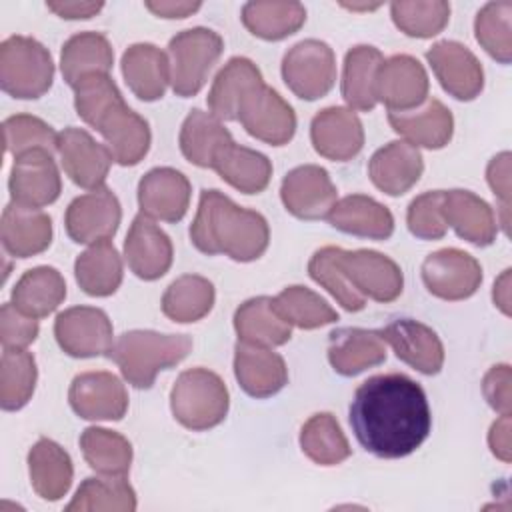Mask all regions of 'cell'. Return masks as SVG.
<instances>
[{"label": "cell", "mask_w": 512, "mask_h": 512, "mask_svg": "<svg viewBox=\"0 0 512 512\" xmlns=\"http://www.w3.org/2000/svg\"><path fill=\"white\" fill-rule=\"evenodd\" d=\"M430 406L418 382L406 374H378L362 382L350 404L356 440L378 458L412 454L430 434Z\"/></svg>", "instance_id": "6da1fadb"}, {"label": "cell", "mask_w": 512, "mask_h": 512, "mask_svg": "<svg viewBox=\"0 0 512 512\" xmlns=\"http://www.w3.org/2000/svg\"><path fill=\"white\" fill-rule=\"evenodd\" d=\"M190 238L204 254H226L236 262H250L266 252L270 230L262 214L240 208L218 190H204Z\"/></svg>", "instance_id": "7a4b0ae2"}, {"label": "cell", "mask_w": 512, "mask_h": 512, "mask_svg": "<svg viewBox=\"0 0 512 512\" xmlns=\"http://www.w3.org/2000/svg\"><path fill=\"white\" fill-rule=\"evenodd\" d=\"M190 350L192 340L186 334L130 330L118 336L108 356L132 386L150 388L160 370L176 366Z\"/></svg>", "instance_id": "3957f363"}, {"label": "cell", "mask_w": 512, "mask_h": 512, "mask_svg": "<svg viewBox=\"0 0 512 512\" xmlns=\"http://www.w3.org/2000/svg\"><path fill=\"white\" fill-rule=\"evenodd\" d=\"M170 408L174 418L190 430L214 428L228 412L226 384L206 368H190L172 386Z\"/></svg>", "instance_id": "277c9868"}, {"label": "cell", "mask_w": 512, "mask_h": 512, "mask_svg": "<svg viewBox=\"0 0 512 512\" xmlns=\"http://www.w3.org/2000/svg\"><path fill=\"white\" fill-rule=\"evenodd\" d=\"M54 80L50 52L34 38L10 36L0 44V84L14 98H40Z\"/></svg>", "instance_id": "5b68a950"}, {"label": "cell", "mask_w": 512, "mask_h": 512, "mask_svg": "<svg viewBox=\"0 0 512 512\" xmlns=\"http://www.w3.org/2000/svg\"><path fill=\"white\" fill-rule=\"evenodd\" d=\"M222 48L220 34L210 28L196 26L178 32L168 44L172 90L182 98L198 94Z\"/></svg>", "instance_id": "8992f818"}, {"label": "cell", "mask_w": 512, "mask_h": 512, "mask_svg": "<svg viewBox=\"0 0 512 512\" xmlns=\"http://www.w3.org/2000/svg\"><path fill=\"white\" fill-rule=\"evenodd\" d=\"M282 78L302 100L326 96L336 80L334 50L316 38L294 44L282 58Z\"/></svg>", "instance_id": "52a82bcc"}, {"label": "cell", "mask_w": 512, "mask_h": 512, "mask_svg": "<svg viewBox=\"0 0 512 512\" xmlns=\"http://www.w3.org/2000/svg\"><path fill=\"white\" fill-rule=\"evenodd\" d=\"M336 258L348 282L364 298H372L376 302H392L402 294V270L392 258L374 250L342 248H338Z\"/></svg>", "instance_id": "ba28073f"}, {"label": "cell", "mask_w": 512, "mask_h": 512, "mask_svg": "<svg viewBox=\"0 0 512 512\" xmlns=\"http://www.w3.org/2000/svg\"><path fill=\"white\" fill-rule=\"evenodd\" d=\"M54 336L60 348L74 358L110 354L112 324L100 308L74 306L56 316Z\"/></svg>", "instance_id": "9c48e42d"}, {"label": "cell", "mask_w": 512, "mask_h": 512, "mask_svg": "<svg viewBox=\"0 0 512 512\" xmlns=\"http://www.w3.org/2000/svg\"><path fill=\"white\" fill-rule=\"evenodd\" d=\"M422 280L430 294L442 300H464L482 282V268L474 256L458 248H442L422 264Z\"/></svg>", "instance_id": "30bf717a"}, {"label": "cell", "mask_w": 512, "mask_h": 512, "mask_svg": "<svg viewBox=\"0 0 512 512\" xmlns=\"http://www.w3.org/2000/svg\"><path fill=\"white\" fill-rule=\"evenodd\" d=\"M122 218L120 202L114 192L100 186L74 198L66 210V232L78 244H94L116 234Z\"/></svg>", "instance_id": "8fae6325"}, {"label": "cell", "mask_w": 512, "mask_h": 512, "mask_svg": "<svg viewBox=\"0 0 512 512\" xmlns=\"http://www.w3.org/2000/svg\"><path fill=\"white\" fill-rule=\"evenodd\" d=\"M238 120L250 136L272 146L290 142L296 132V114L292 106L266 84L246 98Z\"/></svg>", "instance_id": "7c38bea8"}, {"label": "cell", "mask_w": 512, "mask_h": 512, "mask_svg": "<svg viewBox=\"0 0 512 512\" xmlns=\"http://www.w3.org/2000/svg\"><path fill=\"white\" fill-rule=\"evenodd\" d=\"M280 198L296 218L318 220L326 218L336 204V186L324 168L304 164L284 176Z\"/></svg>", "instance_id": "4fadbf2b"}, {"label": "cell", "mask_w": 512, "mask_h": 512, "mask_svg": "<svg viewBox=\"0 0 512 512\" xmlns=\"http://www.w3.org/2000/svg\"><path fill=\"white\" fill-rule=\"evenodd\" d=\"M426 98L428 74L416 58L396 54L382 62L376 76V100L386 104L390 112L414 110Z\"/></svg>", "instance_id": "5bb4252c"}, {"label": "cell", "mask_w": 512, "mask_h": 512, "mask_svg": "<svg viewBox=\"0 0 512 512\" xmlns=\"http://www.w3.org/2000/svg\"><path fill=\"white\" fill-rule=\"evenodd\" d=\"M68 400L86 420H120L128 410L126 388L112 372L78 374L70 384Z\"/></svg>", "instance_id": "9a60e30c"}, {"label": "cell", "mask_w": 512, "mask_h": 512, "mask_svg": "<svg viewBox=\"0 0 512 512\" xmlns=\"http://www.w3.org/2000/svg\"><path fill=\"white\" fill-rule=\"evenodd\" d=\"M440 86L456 100H474L484 86V70L478 58L460 42L440 40L428 52Z\"/></svg>", "instance_id": "2e32d148"}, {"label": "cell", "mask_w": 512, "mask_h": 512, "mask_svg": "<svg viewBox=\"0 0 512 512\" xmlns=\"http://www.w3.org/2000/svg\"><path fill=\"white\" fill-rule=\"evenodd\" d=\"M58 154L68 178L80 188L96 190L104 184L112 154L82 128H64L58 134Z\"/></svg>", "instance_id": "e0dca14e"}, {"label": "cell", "mask_w": 512, "mask_h": 512, "mask_svg": "<svg viewBox=\"0 0 512 512\" xmlns=\"http://www.w3.org/2000/svg\"><path fill=\"white\" fill-rule=\"evenodd\" d=\"M310 138L314 150L336 162L354 158L364 146V128L356 112L344 106H330L320 110L310 124Z\"/></svg>", "instance_id": "ac0fdd59"}, {"label": "cell", "mask_w": 512, "mask_h": 512, "mask_svg": "<svg viewBox=\"0 0 512 512\" xmlns=\"http://www.w3.org/2000/svg\"><path fill=\"white\" fill-rule=\"evenodd\" d=\"M106 140V148L120 166L138 164L150 148L148 122L130 110L124 100L110 106L94 126Z\"/></svg>", "instance_id": "d6986e66"}, {"label": "cell", "mask_w": 512, "mask_h": 512, "mask_svg": "<svg viewBox=\"0 0 512 512\" xmlns=\"http://www.w3.org/2000/svg\"><path fill=\"white\" fill-rule=\"evenodd\" d=\"M12 202L40 208L52 204L60 196V174L52 154L36 150L14 160L8 180Z\"/></svg>", "instance_id": "ffe728a7"}, {"label": "cell", "mask_w": 512, "mask_h": 512, "mask_svg": "<svg viewBox=\"0 0 512 512\" xmlns=\"http://www.w3.org/2000/svg\"><path fill=\"white\" fill-rule=\"evenodd\" d=\"M396 356L422 374H438L444 364V348L436 332L412 318H398L380 330Z\"/></svg>", "instance_id": "44dd1931"}, {"label": "cell", "mask_w": 512, "mask_h": 512, "mask_svg": "<svg viewBox=\"0 0 512 512\" xmlns=\"http://www.w3.org/2000/svg\"><path fill=\"white\" fill-rule=\"evenodd\" d=\"M124 256L138 278L156 280L164 276L172 264V242L150 216L138 214L130 224Z\"/></svg>", "instance_id": "7402d4cb"}, {"label": "cell", "mask_w": 512, "mask_h": 512, "mask_svg": "<svg viewBox=\"0 0 512 512\" xmlns=\"http://www.w3.org/2000/svg\"><path fill=\"white\" fill-rule=\"evenodd\" d=\"M234 374L242 390L254 398L274 396L288 382L284 358L270 346L238 342L234 348Z\"/></svg>", "instance_id": "603a6c76"}, {"label": "cell", "mask_w": 512, "mask_h": 512, "mask_svg": "<svg viewBox=\"0 0 512 512\" xmlns=\"http://www.w3.org/2000/svg\"><path fill=\"white\" fill-rule=\"evenodd\" d=\"M138 204L150 218L178 222L190 204V182L174 168H152L138 184Z\"/></svg>", "instance_id": "cb8c5ba5"}, {"label": "cell", "mask_w": 512, "mask_h": 512, "mask_svg": "<svg viewBox=\"0 0 512 512\" xmlns=\"http://www.w3.org/2000/svg\"><path fill=\"white\" fill-rule=\"evenodd\" d=\"M424 162L416 146L394 140L376 150L368 162V176L378 190L388 196H402L422 176Z\"/></svg>", "instance_id": "d4e9b609"}, {"label": "cell", "mask_w": 512, "mask_h": 512, "mask_svg": "<svg viewBox=\"0 0 512 512\" xmlns=\"http://www.w3.org/2000/svg\"><path fill=\"white\" fill-rule=\"evenodd\" d=\"M2 244L14 258H30L44 252L52 242V220L46 212L10 202L2 212Z\"/></svg>", "instance_id": "484cf974"}, {"label": "cell", "mask_w": 512, "mask_h": 512, "mask_svg": "<svg viewBox=\"0 0 512 512\" xmlns=\"http://www.w3.org/2000/svg\"><path fill=\"white\" fill-rule=\"evenodd\" d=\"M262 74L248 58L234 56L216 74L208 92V108L220 120H238L246 98L262 86Z\"/></svg>", "instance_id": "4316f807"}, {"label": "cell", "mask_w": 512, "mask_h": 512, "mask_svg": "<svg viewBox=\"0 0 512 512\" xmlns=\"http://www.w3.org/2000/svg\"><path fill=\"white\" fill-rule=\"evenodd\" d=\"M388 122L406 142L430 150L444 148L454 130L450 110L436 98H426L424 106L406 112H388Z\"/></svg>", "instance_id": "83f0119b"}, {"label": "cell", "mask_w": 512, "mask_h": 512, "mask_svg": "<svg viewBox=\"0 0 512 512\" xmlns=\"http://www.w3.org/2000/svg\"><path fill=\"white\" fill-rule=\"evenodd\" d=\"M328 360L342 376H354L386 360V342L380 330L338 328L328 340Z\"/></svg>", "instance_id": "f1b7e54d"}, {"label": "cell", "mask_w": 512, "mask_h": 512, "mask_svg": "<svg viewBox=\"0 0 512 512\" xmlns=\"http://www.w3.org/2000/svg\"><path fill=\"white\" fill-rule=\"evenodd\" d=\"M122 74L134 96L154 102L164 96L170 82V60L154 44H132L122 56Z\"/></svg>", "instance_id": "f546056e"}, {"label": "cell", "mask_w": 512, "mask_h": 512, "mask_svg": "<svg viewBox=\"0 0 512 512\" xmlns=\"http://www.w3.org/2000/svg\"><path fill=\"white\" fill-rule=\"evenodd\" d=\"M444 218L460 238L476 246L492 244L498 232L492 208L470 190H444Z\"/></svg>", "instance_id": "4dcf8cb0"}, {"label": "cell", "mask_w": 512, "mask_h": 512, "mask_svg": "<svg viewBox=\"0 0 512 512\" xmlns=\"http://www.w3.org/2000/svg\"><path fill=\"white\" fill-rule=\"evenodd\" d=\"M326 218L336 230L362 238L386 240L394 232L392 212L384 204L364 194L342 198L332 206Z\"/></svg>", "instance_id": "1f68e13d"}, {"label": "cell", "mask_w": 512, "mask_h": 512, "mask_svg": "<svg viewBox=\"0 0 512 512\" xmlns=\"http://www.w3.org/2000/svg\"><path fill=\"white\" fill-rule=\"evenodd\" d=\"M28 470L34 492L44 500H60L72 484V460L54 440L40 438L28 454Z\"/></svg>", "instance_id": "d6a6232c"}, {"label": "cell", "mask_w": 512, "mask_h": 512, "mask_svg": "<svg viewBox=\"0 0 512 512\" xmlns=\"http://www.w3.org/2000/svg\"><path fill=\"white\" fill-rule=\"evenodd\" d=\"M230 132L210 112L192 110L180 128V150L184 158L200 168H212L218 154L232 144Z\"/></svg>", "instance_id": "836d02e7"}, {"label": "cell", "mask_w": 512, "mask_h": 512, "mask_svg": "<svg viewBox=\"0 0 512 512\" xmlns=\"http://www.w3.org/2000/svg\"><path fill=\"white\" fill-rule=\"evenodd\" d=\"M112 62V46L108 38L100 32H80L68 38L60 54L62 76L72 88L86 76L108 74Z\"/></svg>", "instance_id": "e575fe53"}, {"label": "cell", "mask_w": 512, "mask_h": 512, "mask_svg": "<svg viewBox=\"0 0 512 512\" xmlns=\"http://www.w3.org/2000/svg\"><path fill=\"white\" fill-rule=\"evenodd\" d=\"M384 56L374 46H354L346 52L342 72V96L350 110H372L376 106V76Z\"/></svg>", "instance_id": "d590c367"}, {"label": "cell", "mask_w": 512, "mask_h": 512, "mask_svg": "<svg viewBox=\"0 0 512 512\" xmlns=\"http://www.w3.org/2000/svg\"><path fill=\"white\" fill-rule=\"evenodd\" d=\"M66 298V282L52 266H36L26 270L12 290V304L32 318L54 312Z\"/></svg>", "instance_id": "8d00e7d4"}, {"label": "cell", "mask_w": 512, "mask_h": 512, "mask_svg": "<svg viewBox=\"0 0 512 512\" xmlns=\"http://www.w3.org/2000/svg\"><path fill=\"white\" fill-rule=\"evenodd\" d=\"M234 328L242 342L260 346H282L290 340L292 330L286 320L274 310L272 298H250L234 314Z\"/></svg>", "instance_id": "74e56055"}, {"label": "cell", "mask_w": 512, "mask_h": 512, "mask_svg": "<svg viewBox=\"0 0 512 512\" xmlns=\"http://www.w3.org/2000/svg\"><path fill=\"white\" fill-rule=\"evenodd\" d=\"M212 168L222 180L244 194L262 192L272 176V164L262 152L238 146L236 142L228 144L218 154Z\"/></svg>", "instance_id": "f35d334b"}, {"label": "cell", "mask_w": 512, "mask_h": 512, "mask_svg": "<svg viewBox=\"0 0 512 512\" xmlns=\"http://www.w3.org/2000/svg\"><path fill=\"white\" fill-rule=\"evenodd\" d=\"M74 272L86 294L110 296L122 282V260L110 240H100L76 258Z\"/></svg>", "instance_id": "ab89813d"}, {"label": "cell", "mask_w": 512, "mask_h": 512, "mask_svg": "<svg viewBox=\"0 0 512 512\" xmlns=\"http://www.w3.org/2000/svg\"><path fill=\"white\" fill-rule=\"evenodd\" d=\"M242 22L262 40H282L306 22V8L300 2H248Z\"/></svg>", "instance_id": "60d3db41"}, {"label": "cell", "mask_w": 512, "mask_h": 512, "mask_svg": "<svg viewBox=\"0 0 512 512\" xmlns=\"http://www.w3.org/2000/svg\"><path fill=\"white\" fill-rule=\"evenodd\" d=\"M214 304V286L208 278L186 274L176 278L162 296V312L180 324L204 318Z\"/></svg>", "instance_id": "b9f144b4"}, {"label": "cell", "mask_w": 512, "mask_h": 512, "mask_svg": "<svg viewBox=\"0 0 512 512\" xmlns=\"http://www.w3.org/2000/svg\"><path fill=\"white\" fill-rule=\"evenodd\" d=\"M302 452L320 466H334L350 456V444L338 424V420L320 412L310 416L300 430Z\"/></svg>", "instance_id": "7bdbcfd3"}, {"label": "cell", "mask_w": 512, "mask_h": 512, "mask_svg": "<svg viewBox=\"0 0 512 512\" xmlns=\"http://www.w3.org/2000/svg\"><path fill=\"white\" fill-rule=\"evenodd\" d=\"M68 512H88V510H116L132 512L136 510V494L128 480L122 476L106 474L102 478H86L72 502L66 506Z\"/></svg>", "instance_id": "ee69618b"}, {"label": "cell", "mask_w": 512, "mask_h": 512, "mask_svg": "<svg viewBox=\"0 0 512 512\" xmlns=\"http://www.w3.org/2000/svg\"><path fill=\"white\" fill-rule=\"evenodd\" d=\"M80 448L90 468L100 474L124 476L130 470L132 446L114 430L86 428L80 436Z\"/></svg>", "instance_id": "f6af8a7d"}, {"label": "cell", "mask_w": 512, "mask_h": 512, "mask_svg": "<svg viewBox=\"0 0 512 512\" xmlns=\"http://www.w3.org/2000/svg\"><path fill=\"white\" fill-rule=\"evenodd\" d=\"M272 306L282 316V320L304 330L320 328L338 320L336 310L324 298H320V294L306 286L284 288L278 296L272 298Z\"/></svg>", "instance_id": "bcb514c9"}, {"label": "cell", "mask_w": 512, "mask_h": 512, "mask_svg": "<svg viewBox=\"0 0 512 512\" xmlns=\"http://www.w3.org/2000/svg\"><path fill=\"white\" fill-rule=\"evenodd\" d=\"M36 386V360L24 348H4L0 368V406L20 410Z\"/></svg>", "instance_id": "7dc6e473"}, {"label": "cell", "mask_w": 512, "mask_h": 512, "mask_svg": "<svg viewBox=\"0 0 512 512\" xmlns=\"http://www.w3.org/2000/svg\"><path fill=\"white\" fill-rule=\"evenodd\" d=\"M512 2H488L484 4L474 22L478 44L498 62L508 64L512 58Z\"/></svg>", "instance_id": "c3c4849f"}, {"label": "cell", "mask_w": 512, "mask_h": 512, "mask_svg": "<svg viewBox=\"0 0 512 512\" xmlns=\"http://www.w3.org/2000/svg\"><path fill=\"white\" fill-rule=\"evenodd\" d=\"M336 252V246H324L316 250L308 262V274L314 282L324 286L342 308H346L348 312H358L366 306V298L344 276Z\"/></svg>", "instance_id": "681fc988"}, {"label": "cell", "mask_w": 512, "mask_h": 512, "mask_svg": "<svg viewBox=\"0 0 512 512\" xmlns=\"http://www.w3.org/2000/svg\"><path fill=\"white\" fill-rule=\"evenodd\" d=\"M4 146L14 158L28 152L58 150V134L44 120L30 114H16L4 120Z\"/></svg>", "instance_id": "f907efd6"}, {"label": "cell", "mask_w": 512, "mask_h": 512, "mask_svg": "<svg viewBox=\"0 0 512 512\" xmlns=\"http://www.w3.org/2000/svg\"><path fill=\"white\" fill-rule=\"evenodd\" d=\"M390 14L404 34L414 38H432L448 24L450 4L444 0L392 2Z\"/></svg>", "instance_id": "816d5d0a"}, {"label": "cell", "mask_w": 512, "mask_h": 512, "mask_svg": "<svg viewBox=\"0 0 512 512\" xmlns=\"http://www.w3.org/2000/svg\"><path fill=\"white\" fill-rule=\"evenodd\" d=\"M120 100L124 98L108 74L86 76L74 86L76 112L92 128L96 126L100 116Z\"/></svg>", "instance_id": "f5cc1de1"}, {"label": "cell", "mask_w": 512, "mask_h": 512, "mask_svg": "<svg viewBox=\"0 0 512 512\" xmlns=\"http://www.w3.org/2000/svg\"><path fill=\"white\" fill-rule=\"evenodd\" d=\"M408 230L422 240H438L446 234L444 190H432L416 196L406 212Z\"/></svg>", "instance_id": "db71d44e"}, {"label": "cell", "mask_w": 512, "mask_h": 512, "mask_svg": "<svg viewBox=\"0 0 512 512\" xmlns=\"http://www.w3.org/2000/svg\"><path fill=\"white\" fill-rule=\"evenodd\" d=\"M38 336V320L20 312L12 302L0 310V340L4 348H26Z\"/></svg>", "instance_id": "11a10c76"}, {"label": "cell", "mask_w": 512, "mask_h": 512, "mask_svg": "<svg viewBox=\"0 0 512 512\" xmlns=\"http://www.w3.org/2000/svg\"><path fill=\"white\" fill-rule=\"evenodd\" d=\"M510 382H512V372L508 364H498L492 366L484 380H482V392L488 404L500 412V414H510L512 408V394H510Z\"/></svg>", "instance_id": "9f6ffc18"}, {"label": "cell", "mask_w": 512, "mask_h": 512, "mask_svg": "<svg viewBox=\"0 0 512 512\" xmlns=\"http://www.w3.org/2000/svg\"><path fill=\"white\" fill-rule=\"evenodd\" d=\"M488 184L496 198L502 202V226L508 232V212H510V152H500L494 156L486 170Z\"/></svg>", "instance_id": "6f0895ef"}, {"label": "cell", "mask_w": 512, "mask_h": 512, "mask_svg": "<svg viewBox=\"0 0 512 512\" xmlns=\"http://www.w3.org/2000/svg\"><path fill=\"white\" fill-rule=\"evenodd\" d=\"M488 444L490 450L496 458L502 462H510L512 458V440H510V414H502L490 428L488 434Z\"/></svg>", "instance_id": "680465c9"}, {"label": "cell", "mask_w": 512, "mask_h": 512, "mask_svg": "<svg viewBox=\"0 0 512 512\" xmlns=\"http://www.w3.org/2000/svg\"><path fill=\"white\" fill-rule=\"evenodd\" d=\"M48 10L58 14L60 18L78 20V18H90L102 10V2H48Z\"/></svg>", "instance_id": "91938a15"}, {"label": "cell", "mask_w": 512, "mask_h": 512, "mask_svg": "<svg viewBox=\"0 0 512 512\" xmlns=\"http://www.w3.org/2000/svg\"><path fill=\"white\" fill-rule=\"evenodd\" d=\"M146 8L160 18H186L200 8V2L160 0V2H146Z\"/></svg>", "instance_id": "94428289"}, {"label": "cell", "mask_w": 512, "mask_h": 512, "mask_svg": "<svg viewBox=\"0 0 512 512\" xmlns=\"http://www.w3.org/2000/svg\"><path fill=\"white\" fill-rule=\"evenodd\" d=\"M494 304L508 316L510 314V270H504L494 284Z\"/></svg>", "instance_id": "6125c7cd"}]
</instances>
